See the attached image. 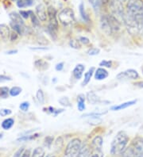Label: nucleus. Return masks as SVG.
Listing matches in <instances>:
<instances>
[{
    "instance_id": "nucleus-25",
    "label": "nucleus",
    "mask_w": 143,
    "mask_h": 157,
    "mask_svg": "<svg viewBox=\"0 0 143 157\" xmlns=\"http://www.w3.org/2000/svg\"><path fill=\"white\" fill-rule=\"evenodd\" d=\"M85 99L86 98L84 94H80L77 96V108H78L79 111L83 112L85 110Z\"/></svg>"
},
{
    "instance_id": "nucleus-48",
    "label": "nucleus",
    "mask_w": 143,
    "mask_h": 157,
    "mask_svg": "<svg viewBox=\"0 0 143 157\" xmlns=\"http://www.w3.org/2000/svg\"><path fill=\"white\" fill-rule=\"evenodd\" d=\"M25 151V147H20L19 149H18L17 151L14 152L13 157H21L22 155V153H23V151Z\"/></svg>"
},
{
    "instance_id": "nucleus-40",
    "label": "nucleus",
    "mask_w": 143,
    "mask_h": 157,
    "mask_svg": "<svg viewBox=\"0 0 143 157\" xmlns=\"http://www.w3.org/2000/svg\"><path fill=\"white\" fill-rule=\"evenodd\" d=\"M30 103L29 101H22V103H20L19 105V109H21L22 112H27L30 109Z\"/></svg>"
},
{
    "instance_id": "nucleus-32",
    "label": "nucleus",
    "mask_w": 143,
    "mask_h": 157,
    "mask_svg": "<svg viewBox=\"0 0 143 157\" xmlns=\"http://www.w3.org/2000/svg\"><path fill=\"white\" fill-rule=\"evenodd\" d=\"M22 92V87L18 86H14L10 89L9 94L10 96H11V97H17V96H18L19 94H21Z\"/></svg>"
},
{
    "instance_id": "nucleus-23",
    "label": "nucleus",
    "mask_w": 143,
    "mask_h": 157,
    "mask_svg": "<svg viewBox=\"0 0 143 157\" xmlns=\"http://www.w3.org/2000/svg\"><path fill=\"white\" fill-rule=\"evenodd\" d=\"M14 123H15L14 119L12 118V117H8V118H6L2 121L1 127L3 130H10L14 126Z\"/></svg>"
},
{
    "instance_id": "nucleus-15",
    "label": "nucleus",
    "mask_w": 143,
    "mask_h": 157,
    "mask_svg": "<svg viewBox=\"0 0 143 157\" xmlns=\"http://www.w3.org/2000/svg\"><path fill=\"white\" fill-rule=\"evenodd\" d=\"M9 17L10 21H13L14 23H17L18 25H22V26H25V21L23 20L22 17H21V15L19 14V13L15 11H13V12H10L9 13Z\"/></svg>"
},
{
    "instance_id": "nucleus-58",
    "label": "nucleus",
    "mask_w": 143,
    "mask_h": 157,
    "mask_svg": "<svg viewBox=\"0 0 143 157\" xmlns=\"http://www.w3.org/2000/svg\"><path fill=\"white\" fill-rule=\"evenodd\" d=\"M119 1H120V2H122V3H123V2H126V1H127V0H119Z\"/></svg>"
},
{
    "instance_id": "nucleus-35",
    "label": "nucleus",
    "mask_w": 143,
    "mask_h": 157,
    "mask_svg": "<svg viewBox=\"0 0 143 157\" xmlns=\"http://www.w3.org/2000/svg\"><path fill=\"white\" fill-rule=\"evenodd\" d=\"M36 98L38 102L40 104H44L45 102V94L44 92L42 89H38V91L36 92Z\"/></svg>"
},
{
    "instance_id": "nucleus-52",
    "label": "nucleus",
    "mask_w": 143,
    "mask_h": 157,
    "mask_svg": "<svg viewBox=\"0 0 143 157\" xmlns=\"http://www.w3.org/2000/svg\"><path fill=\"white\" fill-rule=\"evenodd\" d=\"M21 157H31V150L25 149V151H23V153Z\"/></svg>"
},
{
    "instance_id": "nucleus-24",
    "label": "nucleus",
    "mask_w": 143,
    "mask_h": 157,
    "mask_svg": "<svg viewBox=\"0 0 143 157\" xmlns=\"http://www.w3.org/2000/svg\"><path fill=\"white\" fill-rule=\"evenodd\" d=\"M34 66L39 71H46L49 68V63L42 59H37L34 61Z\"/></svg>"
},
{
    "instance_id": "nucleus-14",
    "label": "nucleus",
    "mask_w": 143,
    "mask_h": 157,
    "mask_svg": "<svg viewBox=\"0 0 143 157\" xmlns=\"http://www.w3.org/2000/svg\"><path fill=\"white\" fill-rule=\"evenodd\" d=\"M109 73L108 71L104 68V67H98L96 70L95 71L94 73V77L96 80H103V79H106V78L108 77Z\"/></svg>"
},
{
    "instance_id": "nucleus-44",
    "label": "nucleus",
    "mask_w": 143,
    "mask_h": 157,
    "mask_svg": "<svg viewBox=\"0 0 143 157\" xmlns=\"http://www.w3.org/2000/svg\"><path fill=\"white\" fill-rule=\"evenodd\" d=\"M31 12H32V10H20L19 14L24 19H28L29 17H30Z\"/></svg>"
},
{
    "instance_id": "nucleus-61",
    "label": "nucleus",
    "mask_w": 143,
    "mask_h": 157,
    "mask_svg": "<svg viewBox=\"0 0 143 157\" xmlns=\"http://www.w3.org/2000/svg\"><path fill=\"white\" fill-rule=\"evenodd\" d=\"M12 1H13V2H17L18 0H12Z\"/></svg>"
},
{
    "instance_id": "nucleus-2",
    "label": "nucleus",
    "mask_w": 143,
    "mask_h": 157,
    "mask_svg": "<svg viewBox=\"0 0 143 157\" xmlns=\"http://www.w3.org/2000/svg\"><path fill=\"white\" fill-rule=\"evenodd\" d=\"M129 142V136L125 131H119L111 141V154L118 155L125 150Z\"/></svg>"
},
{
    "instance_id": "nucleus-46",
    "label": "nucleus",
    "mask_w": 143,
    "mask_h": 157,
    "mask_svg": "<svg viewBox=\"0 0 143 157\" xmlns=\"http://www.w3.org/2000/svg\"><path fill=\"white\" fill-rule=\"evenodd\" d=\"M12 113V110L10 109H6V108H2L0 109V116L1 117H6L9 116Z\"/></svg>"
},
{
    "instance_id": "nucleus-33",
    "label": "nucleus",
    "mask_w": 143,
    "mask_h": 157,
    "mask_svg": "<svg viewBox=\"0 0 143 157\" xmlns=\"http://www.w3.org/2000/svg\"><path fill=\"white\" fill-rule=\"evenodd\" d=\"M10 88L7 86H0V98L6 99L9 97Z\"/></svg>"
},
{
    "instance_id": "nucleus-22",
    "label": "nucleus",
    "mask_w": 143,
    "mask_h": 157,
    "mask_svg": "<svg viewBox=\"0 0 143 157\" xmlns=\"http://www.w3.org/2000/svg\"><path fill=\"white\" fill-rule=\"evenodd\" d=\"M95 67H92L88 69V71H87V72H85V74H84V80H83L82 83H81L82 86H86V85H88V83H89L92 75H93L94 73H95Z\"/></svg>"
},
{
    "instance_id": "nucleus-45",
    "label": "nucleus",
    "mask_w": 143,
    "mask_h": 157,
    "mask_svg": "<svg viewBox=\"0 0 143 157\" xmlns=\"http://www.w3.org/2000/svg\"><path fill=\"white\" fill-rule=\"evenodd\" d=\"M53 142H54V137L52 136H48L45 138L44 144L46 147H50L52 144H53Z\"/></svg>"
},
{
    "instance_id": "nucleus-19",
    "label": "nucleus",
    "mask_w": 143,
    "mask_h": 157,
    "mask_svg": "<svg viewBox=\"0 0 143 157\" xmlns=\"http://www.w3.org/2000/svg\"><path fill=\"white\" fill-rule=\"evenodd\" d=\"M86 98L88 100V103L92 104V105H95V104L99 103L101 100L99 98V96L95 94L94 91H89L88 92L87 96H86Z\"/></svg>"
},
{
    "instance_id": "nucleus-8",
    "label": "nucleus",
    "mask_w": 143,
    "mask_h": 157,
    "mask_svg": "<svg viewBox=\"0 0 143 157\" xmlns=\"http://www.w3.org/2000/svg\"><path fill=\"white\" fill-rule=\"evenodd\" d=\"M82 146V141L80 138H73L67 144L65 151V157H76L80 147Z\"/></svg>"
},
{
    "instance_id": "nucleus-37",
    "label": "nucleus",
    "mask_w": 143,
    "mask_h": 157,
    "mask_svg": "<svg viewBox=\"0 0 143 157\" xmlns=\"http://www.w3.org/2000/svg\"><path fill=\"white\" fill-rule=\"evenodd\" d=\"M107 113V110H105V111L102 112H91V113H87L85 114L82 115L83 117H99V116H102V115H104Z\"/></svg>"
},
{
    "instance_id": "nucleus-54",
    "label": "nucleus",
    "mask_w": 143,
    "mask_h": 157,
    "mask_svg": "<svg viewBox=\"0 0 143 157\" xmlns=\"http://www.w3.org/2000/svg\"><path fill=\"white\" fill-rule=\"evenodd\" d=\"M18 51L17 49H12V50H9V51H6V54H7V55H14V54H16L18 53Z\"/></svg>"
},
{
    "instance_id": "nucleus-26",
    "label": "nucleus",
    "mask_w": 143,
    "mask_h": 157,
    "mask_svg": "<svg viewBox=\"0 0 143 157\" xmlns=\"http://www.w3.org/2000/svg\"><path fill=\"white\" fill-rule=\"evenodd\" d=\"M79 11H80V16H81V17H82V19L84 20V21L88 22V21H90V17L89 16H88V13H87V12H86L84 5L82 2H81V3L80 4V6H79Z\"/></svg>"
},
{
    "instance_id": "nucleus-42",
    "label": "nucleus",
    "mask_w": 143,
    "mask_h": 157,
    "mask_svg": "<svg viewBox=\"0 0 143 157\" xmlns=\"http://www.w3.org/2000/svg\"><path fill=\"white\" fill-rule=\"evenodd\" d=\"M99 52H100V49L98 48H89V49L88 50V52H87V53H88V56H96V55H98V54H99Z\"/></svg>"
},
{
    "instance_id": "nucleus-11",
    "label": "nucleus",
    "mask_w": 143,
    "mask_h": 157,
    "mask_svg": "<svg viewBox=\"0 0 143 157\" xmlns=\"http://www.w3.org/2000/svg\"><path fill=\"white\" fill-rule=\"evenodd\" d=\"M35 13L41 21H46L48 18L47 9L43 4H38L35 9Z\"/></svg>"
},
{
    "instance_id": "nucleus-59",
    "label": "nucleus",
    "mask_w": 143,
    "mask_h": 157,
    "mask_svg": "<svg viewBox=\"0 0 143 157\" xmlns=\"http://www.w3.org/2000/svg\"><path fill=\"white\" fill-rule=\"evenodd\" d=\"M57 82V78H54V80H53V82Z\"/></svg>"
},
{
    "instance_id": "nucleus-53",
    "label": "nucleus",
    "mask_w": 143,
    "mask_h": 157,
    "mask_svg": "<svg viewBox=\"0 0 143 157\" xmlns=\"http://www.w3.org/2000/svg\"><path fill=\"white\" fill-rule=\"evenodd\" d=\"M30 49L34 50V51H40V50L46 51V50L49 49V48H47V47H34V48H30Z\"/></svg>"
},
{
    "instance_id": "nucleus-29",
    "label": "nucleus",
    "mask_w": 143,
    "mask_h": 157,
    "mask_svg": "<svg viewBox=\"0 0 143 157\" xmlns=\"http://www.w3.org/2000/svg\"><path fill=\"white\" fill-rule=\"evenodd\" d=\"M39 136L38 133H34V134H27L25 136H22L17 139V141H29V140H33L38 138Z\"/></svg>"
},
{
    "instance_id": "nucleus-36",
    "label": "nucleus",
    "mask_w": 143,
    "mask_h": 157,
    "mask_svg": "<svg viewBox=\"0 0 143 157\" xmlns=\"http://www.w3.org/2000/svg\"><path fill=\"white\" fill-rule=\"evenodd\" d=\"M58 102H59L62 106H65V107H70V106H72L70 100H69V98H68V97H61V98L58 100Z\"/></svg>"
},
{
    "instance_id": "nucleus-38",
    "label": "nucleus",
    "mask_w": 143,
    "mask_h": 157,
    "mask_svg": "<svg viewBox=\"0 0 143 157\" xmlns=\"http://www.w3.org/2000/svg\"><path fill=\"white\" fill-rule=\"evenodd\" d=\"M69 45L71 48H75V49H80L81 48V44L77 39H71L69 40Z\"/></svg>"
},
{
    "instance_id": "nucleus-21",
    "label": "nucleus",
    "mask_w": 143,
    "mask_h": 157,
    "mask_svg": "<svg viewBox=\"0 0 143 157\" xmlns=\"http://www.w3.org/2000/svg\"><path fill=\"white\" fill-rule=\"evenodd\" d=\"M91 152V145L88 144H84L81 146L76 157H88Z\"/></svg>"
},
{
    "instance_id": "nucleus-39",
    "label": "nucleus",
    "mask_w": 143,
    "mask_h": 157,
    "mask_svg": "<svg viewBox=\"0 0 143 157\" xmlns=\"http://www.w3.org/2000/svg\"><path fill=\"white\" fill-rule=\"evenodd\" d=\"M88 157H103V152L102 149H91Z\"/></svg>"
},
{
    "instance_id": "nucleus-3",
    "label": "nucleus",
    "mask_w": 143,
    "mask_h": 157,
    "mask_svg": "<svg viewBox=\"0 0 143 157\" xmlns=\"http://www.w3.org/2000/svg\"><path fill=\"white\" fill-rule=\"evenodd\" d=\"M123 157H143V138H134L128 147L122 152Z\"/></svg>"
},
{
    "instance_id": "nucleus-50",
    "label": "nucleus",
    "mask_w": 143,
    "mask_h": 157,
    "mask_svg": "<svg viewBox=\"0 0 143 157\" xmlns=\"http://www.w3.org/2000/svg\"><path fill=\"white\" fill-rule=\"evenodd\" d=\"M12 78L10 76H8L6 75H0V82H7V81H11Z\"/></svg>"
},
{
    "instance_id": "nucleus-7",
    "label": "nucleus",
    "mask_w": 143,
    "mask_h": 157,
    "mask_svg": "<svg viewBox=\"0 0 143 157\" xmlns=\"http://www.w3.org/2000/svg\"><path fill=\"white\" fill-rule=\"evenodd\" d=\"M122 22L126 26L128 33L131 35H137L140 33L141 31V26L137 22L135 19H133L131 16H130L128 13H125Z\"/></svg>"
},
{
    "instance_id": "nucleus-56",
    "label": "nucleus",
    "mask_w": 143,
    "mask_h": 157,
    "mask_svg": "<svg viewBox=\"0 0 143 157\" xmlns=\"http://www.w3.org/2000/svg\"><path fill=\"white\" fill-rule=\"evenodd\" d=\"M140 33H141L143 34V21H142V25H141V31H140Z\"/></svg>"
},
{
    "instance_id": "nucleus-10",
    "label": "nucleus",
    "mask_w": 143,
    "mask_h": 157,
    "mask_svg": "<svg viewBox=\"0 0 143 157\" xmlns=\"http://www.w3.org/2000/svg\"><path fill=\"white\" fill-rule=\"evenodd\" d=\"M107 20H108L109 25L111 26L113 33L114 32H118L120 30L121 27H122V23H121L120 20H118L117 17H115L112 14H107Z\"/></svg>"
},
{
    "instance_id": "nucleus-20",
    "label": "nucleus",
    "mask_w": 143,
    "mask_h": 157,
    "mask_svg": "<svg viewBox=\"0 0 143 157\" xmlns=\"http://www.w3.org/2000/svg\"><path fill=\"white\" fill-rule=\"evenodd\" d=\"M88 1L95 12H99L101 6L104 4H108V0H88Z\"/></svg>"
},
{
    "instance_id": "nucleus-34",
    "label": "nucleus",
    "mask_w": 143,
    "mask_h": 157,
    "mask_svg": "<svg viewBox=\"0 0 143 157\" xmlns=\"http://www.w3.org/2000/svg\"><path fill=\"white\" fill-rule=\"evenodd\" d=\"M64 146V139L62 136H58L56 139L55 142H54V147L57 151H60V150Z\"/></svg>"
},
{
    "instance_id": "nucleus-49",
    "label": "nucleus",
    "mask_w": 143,
    "mask_h": 157,
    "mask_svg": "<svg viewBox=\"0 0 143 157\" xmlns=\"http://www.w3.org/2000/svg\"><path fill=\"white\" fill-rule=\"evenodd\" d=\"M19 35L17 33H15L14 31H12L11 33H10V40L11 41V42H14V41H15V40H18V38Z\"/></svg>"
},
{
    "instance_id": "nucleus-55",
    "label": "nucleus",
    "mask_w": 143,
    "mask_h": 157,
    "mask_svg": "<svg viewBox=\"0 0 143 157\" xmlns=\"http://www.w3.org/2000/svg\"><path fill=\"white\" fill-rule=\"evenodd\" d=\"M133 85L136 86H138L140 88H143V81H139V82H134V84Z\"/></svg>"
},
{
    "instance_id": "nucleus-62",
    "label": "nucleus",
    "mask_w": 143,
    "mask_h": 157,
    "mask_svg": "<svg viewBox=\"0 0 143 157\" xmlns=\"http://www.w3.org/2000/svg\"><path fill=\"white\" fill-rule=\"evenodd\" d=\"M141 71H142V74H143V67H142V68H141Z\"/></svg>"
},
{
    "instance_id": "nucleus-18",
    "label": "nucleus",
    "mask_w": 143,
    "mask_h": 157,
    "mask_svg": "<svg viewBox=\"0 0 143 157\" xmlns=\"http://www.w3.org/2000/svg\"><path fill=\"white\" fill-rule=\"evenodd\" d=\"M136 102H137V100H132V101H126V102H123V103L119 104V105H113V106L111 107V110H113V111L122 110V109H126V108L130 107L131 105H133L134 104H136Z\"/></svg>"
},
{
    "instance_id": "nucleus-5",
    "label": "nucleus",
    "mask_w": 143,
    "mask_h": 157,
    "mask_svg": "<svg viewBox=\"0 0 143 157\" xmlns=\"http://www.w3.org/2000/svg\"><path fill=\"white\" fill-rule=\"evenodd\" d=\"M57 18L65 26H69L75 21V13L71 8H64L57 13Z\"/></svg>"
},
{
    "instance_id": "nucleus-1",
    "label": "nucleus",
    "mask_w": 143,
    "mask_h": 157,
    "mask_svg": "<svg viewBox=\"0 0 143 157\" xmlns=\"http://www.w3.org/2000/svg\"><path fill=\"white\" fill-rule=\"evenodd\" d=\"M126 12L137 21L141 29L143 21V0H128Z\"/></svg>"
},
{
    "instance_id": "nucleus-6",
    "label": "nucleus",
    "mask_w": 143,
    "mask_h": 157,
    "mask_svg": "<svg viewBox=\"0 0 143 157\" xmlns=\"http://www.w3.org/2000/svg\"><path fill=\"white\" fill-rule=\"evenodd\" d=\"M108 6L112 13V15L122 21L125 13H126L123 3L119 0H108Z\"/></svg>"
},
{
    "instance_id": "nucleus-41",
    "label": "nucleus",
    "mask_w": 143,
    "mask_h": 157,
    "mask_svg": "<svg viewBox=\"0 0 143 157\" xmlns=\"http://www.w3.org/2000/svg\"><path fill=\"white\" fill-rule=\"evenodd\" d=\"M89 124H92V125H97V124H101L102 119L99 118V117H90L89 119Z\"/></svg>"
},
{
    "instance_id": "nucleus-51",
    "label": "nucleus",
    "mask_w": 143,
    "mask_h": 157,
    "mask_svg": "<svg viewBox=\"0 0 143 157\" xmlns=\"http://www.w3.org/2000/svg\"><path fill=\"white\" fill-rule=\"evenodd\" d=\"M65 63H64V62H60V63H57L55 66V69L57 70V71H62L64 69V67H65Z\"/></svg>"
},
{
    "instance_id": "nucleus-43",
    "label": "nucleus",
    "mask_w": 143,
    "mask_h": 157,
    "mask_svg": "<svg viewBox=\"0 0 143 157\" xmlns=\"http://www.w3.org/2000/svg\"><path fill=\"white\" fill-rule=\"evenodd\" d=\"M113 62L111 60H106V59H103L102 60L100 63H99V66L101 67H107V68H110L112 66Z\"/></svg>"
},
{
    "instance_id": "nucleus-13",
    "label": "nucleus",
    "mask_w": 143,
    "mask_h": 157,
    "mask_svg": "<svg viewBox=\"0 0 143 157\" xmlns=\"http://www.w3.org/2000/svg\"><path fill=\"white\" fill-rule=\"evenodd\" d=\"M11 30L10 26H8L6 24H0V37L5 41H7L10 40Z\"/></svg>"
},
{
    "instance_id": "nucleus-4",
    "label": "nucleus",
    "mask_w": 143,
    "mask_h": 157,
    "mask_svg": "<svg viewBox=\"0 0 143 157\" xmlns=\"http://www.w3.org/2000/svg\"><path fill=\"white\" fill-rule=\"evenodd\" d=\"M47 15L49 18V25H48V33L51 35L54 39L57 37V32L58 30V18H57V11L53 6H48Z\"/></svg>"
},
{
    "instance_id": "nucleus-47",
    "label": "nucleus",
    "mask_w": 143,
    "mask_h": 157,
    "mask_svg": "<svg viewBox=\"0 0 143 157\" xmlns=\"http://www.w3.org/2000/svg\"><path fill=\"white\" fill-rule=\"evenodd\" d=\"M78 40L81 44L87 45V44H90V40L87 37V36H80Z\"/></svg>"
},
{
    "instance_id": "nucleus-28",
    "label": "nucleus",
    "mask_w": 143,
    "mask_h": 157,
    "mask_svg": "<svg viewBox=\"0 0 143 157\" xmlns=\"http://www.w3.org/2000/svg\"><path fill=\"white\" fill-rule=\"evenodd\" d=\"M16 3L18 8H26L32 6L34 4V0H18Z\"/></svg>"
},
{
    "instance_id": "nucleus-16",
    "label": "nucleus",
    "mask_w": 143,
    "mask_h": 157,
    "mask_svg": "<svg viewBox=\"0 0 143 157\" xmlns=\"http://www.w3.org/2000/svg\"><path fill=\"white\" fill-rule=\"evenodd\" d=\"M103 140L101 136H96L93 138L91 142V149H99L101 150L103 147Z\"/></svg>"
},
{
    "instance_id": "nucleus-57",
    "label": "nucleus",
    "mask_w": 143,
    "mask_h": 157,
    "mask_svg": "<svg viewBox=\"0 0 143 157\" xmlns=\"http://www.w3.org/2000/svg\"><path fill=\"white\" fill-rule=\"evenodd\" d=\"M3 137V133L2 132H0V139H2Z\"/></svg>"
},
{
    "instance_id": "nucleus-9",
    "label": "nucleus",
    "mask_w": 143,
    "mask_h": 157,
    "mask_svg": "<svg viewBox=\"0 0 143 157\" xmlns=\"http://www.w3.org/2000/svg\"><path fill=\"white\" fill-rule=\"evenodd\" d=\"M117 79L118 80H124V79H132L135 80L139 78V74L134 69H127L125 71L118 73L116 76Z\"/></svg>"
},
{
    "instance_id": "nucleus-31",
    "label": "nucleus",
    "mask_w": 143,
    "mask_h": 157,
    "mask_svg": "<svg viewBox=\"0 0 143 157\" xmlns=\"http://www.w3.org/2000/svg\"><path fill=\"white\" fill-rule=\"evenodd\" d=\"M30 18H31V22H32L33 26L34 27L35 29H39V28L41 27L40 20L38 19V17H37L36 13H34L33 11L31 12Z\"/></svg>"
},
{
    "instance_id": "nucleus-30",
    "label": "nucleus",
    "mask_w": 143,
    "mask_h": 157,
    "mask_svg": "<svg viewBox=\"0 0 143 157\" xmlns=\"http://www.w3.org/2000/svg\"><path fill=\"white\" fill-rule=\"evenodd\" d=\"M31 157H45V149L42 147H37L31 153Z\"/></svg>"
},
{
    "instance_id": "nucleus-12",
    "label": "nucleus",
    "mask_w": 143,
    "mask_h": 157,
    "mask_svg": "<svg viewBox=\"0 0 143 157\" xmlns=\"http://www.w3.org/2000/svg\"><path fill=\"white\" fill-rule=\"evenodd\" d=\"M100 27H101V29L103 30V32L105 34L110 36V35H111L113 33L112 29H111V26L109 25L107 14L103 15L101 17V19H100Z\"/></svg>"
},
{
    "instance_id": "nucleus-17",
    "label": "nucleus",
    "mask_w": 143,
    "mask_h": 157,
    "mask_svg": "<svg viewBox=\"0 0 143 157\" xmlns=\"http://www.w3.org/2000/svg\"><path fill=\"white\" fill-rule=\"evenodd\" d=\"M85 70V66L82 63H78L76 64L73 71V75L76 79H80L82 77L84 71Z\"/></svg>"
},
{
    "instance_id": "nucleus-27",
    "label": "nucleus",
    "mask_w": 143,
    "mask_h": 157,
    "mask_svg": "<svg viewBox=\"0 0 143 157\" xmlns=\"http://www.w3.org/2000/svg\"><path fill=\"white\" fill-rule=\"evenodd\" d=\"M44 109L45 111H46L48 113H50V114H52L54 117H57V115H59L60 113H63L65 111L64 109H56V108L52 107V106H50V107H48Z\"/></svg>"
},
{
    "instance_id": "nucleus-60",
    "label": "nucleus",
    "mask_w": 143,
    "mask_h": 157,
    "mask_svg": "<svg viewBox=\"0 0 143 157\" xmlns=\"http://www.w3.org/2000/svg\"><path fill=\"white\" fill-rule=\"evenodd\" d=\"M46 157H55V156H54V155H48Z\"/></svg>"
}]
</instances>
